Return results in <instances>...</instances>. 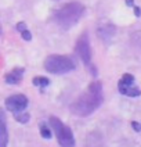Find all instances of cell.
<instances>
[{
  "label": "cell",
  "mask_w": 141,
  "mask_h": 147,
  "mask_svg": "<svg viewBox=\"0 0 141 147\" xmlns=\"http://www.w3.org/2000/svg\"><path fill=\"white\" fill-rule=\"evenodd\" d=\"M104 101V92L101 82H93L87 89L71 104L72 114L78 117H87L101 107Z\"/></svg>",
  "instance_id": "1"
},
{
  "label": "cell",
  "mask_w": 141,
  "mask_h": 147,
  "mask_svg": "<svg viewBox=\"0 0 141 147\" xmlns=\"http://www.w3.org/2000/svg\"><path fill=\"white\" fill-rule=\"evenodd\" d=\"M84 14V6L80 3H68L54 13V21L62 29H71Z\"/></svg>",
  "instance_id": "2"
},
{
  "label": "cell",
  "mask_w": 141,
  "mask_h": 147,
  "mask_svg": "<svg viewBox=\"0 0 141 147\" xmlns=\"http://www.w3.org/2000/svg\"><path fill=\"white\" fill-rule=\"evenodd\" d=\"M44 68L50 74H66L71 72L76 68V63L72 57L69 56H59V54H53L49 56L44 61Z\"/></svg>",
  "instance_id": "3"
},
{
  "label": "cell",
  "mask_w": 141,
  "mask_h": 147,
  "mask_svg": "<svg viewBox=\"0 0 141 147\" xmlns=\"http://www.w3.org/2000/svg\"><path fill=\"white\" fill-rule=\"evenodd\" d=\"M51 129L55 133V138L58 140V144L61 147H75V138L69 126H66L59 118L50 117L49 119Z\"/></svg>",
  "instance_id": "4"
},
{
  "label": "cell",
  "mask_w": 141,
  "mask_h": 147,
  "mask_svg": "<svg viewBox=\"0 0 141 147\" xmlns=\"http://www.w3.org/2000/svg\"><path fill=\"white\" fill-rule=\"evenodd\" d=\"M118 89L120 92V94L127 96V97H138V96H141L140 88L136 85V79L130 74H124L123 76L119 79Z\"/></svg>",
  "instance_id": "5"
},
{
  "label": "cell",
  "mask_w": 141,
  "mask_h": 147,
  "mask_svg": "<svg viewBox=\"0 0 141 147\" xmlns=\"http://www.w3.org/2000/svg\"><path fill=\"white\" fill-rule=\"evenodd\" d=\"M75 49L78 51L79 57L82 58V61L87 67H90L93 75H96V68L91 65V47H90V42H89V36L86 33H83L82 36L78 39V43L75 46Z\"/></svg>",
  "instance_id": "6"
},
{
  "label": "cell",
  "mask_w": 141,
  "mask_h": 147,
  "mask_svg": "<svg viewBox=\"0 0 141 147\" xmlns=\"http://www.w3.org/2000/svg\"><path fill=\"white\" fill-rule=\"evenodd\" d=\"M28 107V98L26 96L18 93V94H13L10 97L6 98V108L11 113H22L25 108Z\"/></svg>",
  "instance_id": "7"
},
{
  "label": "cell",
  "mask_w": 141,
  "mask_h": 147,
  "mask_svg": "<svg viewBox=\"0 0 141 147\" xmlns=\"http://www.w3.org/2000/svg\"><path fill=\"white\" fill-rule=\"evenodd\" d=\"M8 144V131H7V119L4 110L0 108V147H7Z\"/></svg>",
  "instance_id": "8"
},
{
  "label": "cell",
  "mask_w": 141,
  "mask_h": 147,
  "mask_svg": "<svg viewBox=\"0 0 141 147\" xmlns=\"http://www.w3.org/2000/svg\"><path fill=\"white\" fill-rule=\"evenodd\" d=\"M24 72H25L24 68H14L13 71H10L6 75V78H4L6 83H8V85H18L24 78Z\"/></svg>",
  "instance_id": "9"
},
{
  "label": "cell",
  "mask_w": 141,
  "mask_h": 147,
  "mask_svg": "<svg viewBox=\"0 0 141 147\" xmlns=\"http://www.w3.org/2000/svg\"><path fill=\"white\" fill-rule=\"evenodd\" d=\"M15 28H17V31L21 33V36H22L24 40H26V42L32 40V33L29 32V29H28V26H26L25 22H18Z\"/></svg>",
  "instance_id": "10"
},
{
  "label": "cell",
  "mask_w": 141,
  "mask_h": 147,
  "mask_svg": "<svg viewBox=\"0 0 141 147\" xmlns=\"http://www.w3.org/2000/svg\"><path fill=\"white\" fill-rule=\"evenodd\" d=\"M33 85L43 89V88H47V86H49L50 81L47 78H44V76H36V78H33Z\"/></svg>",
  "instance_id": "11"
},
{
  "label": "cell",
  "mask_w": 141,
  "mask_h": 147,
  "mask_svg": "<svg viewBox=\"0 0 141 147\" xmlns=\"http://www.w3.org/2000/svg\"><path fill=\"white\" fill-rule=\"evenodd\" d=\"M40 135L43 139H51V131H50V128H47L46 125H40Z\"/></svg>",
  "instance_id": "12"
},
{
  "label": "cell",
  "mask_w": 141,
  "mask_h": 147,
  "mask_svg": "<svg viewBox=\"0 0 141 147\" xmlns=\"http://www.w3.org/2000/svg\"><path fill=\"white\" fill-rule=\"evenodd\" d=\"M15 119L21 123H26L29 121V114H22V113H17L15 114Z\"/></svg>",
  "instance_id": "13"
},
{
  "label": "cell",
  "mask_w": 141,
  "mask_h": 147,
  "mask_svg": "<svg viewBox=\"0 0 141 147\" xmlns=\"http://www.w3.org/2000/svg\"><path fill=\"white\" fill-rule=\"evenodd\" d=\"M134 13H136V17H140V16H141L140 7H136V6H134Z\"/></svg>",
  "instance_id": "14"
},
{
  "label": "cell",
  "mask_w": 141,
  "mask_h": 147,
  "mask_svg": "<svg viewBox=\"0 0 141 147\" xmlns=\"http://www.w3.org/2000/svg\"><path fill=\"white\" fill-rule=\"evenodd\" d=\"M126 4L129 7H134V0H126Z\"/></svg>",
  "instance_id": "15"
},
{
  "label": "cell",
  "mask_w": 141,
  "mask_h": 147,
  "mask_svg": "<svg viewBox=\"0 0 141 147\" xmlns=\"http://www.w3.org/2000/svg\"><path fill=\"white\" fill-rule=\"evenodd\" d=\"M132 125L134 126V129H136V131H140V125H138L137 122H132Z\"/></svg>",
  "instance_id": "16"
},
{
  "label": "cell",
  "mask_w": 141,
  "mask_h": 147,
  "mask_svg": "<svg viewBox=\"0 0 141 147\" xmlns=\"http://www.w3.org/2000/svg\"><path fill=\"white\" fill-rule=\"evenodd\" d=\"M0 33H1V28H0Z\"/></svg>",
  "instance_id": "17"
}]
</instances>
